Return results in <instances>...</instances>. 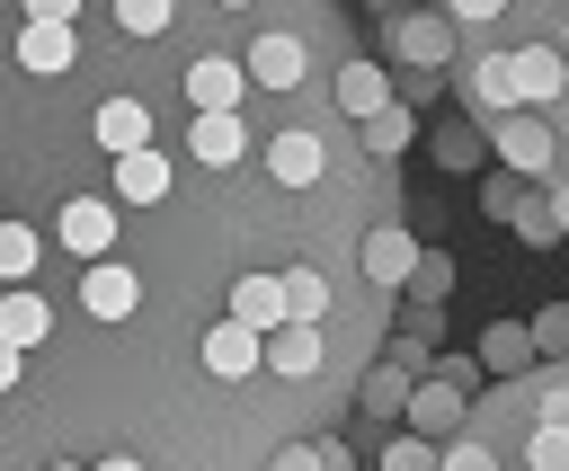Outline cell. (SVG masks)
I'll use <instances>...</instances> for the list:
<instances>
[{"mask_svg": "<svg viewBox=\"0 0 569 471\" xmlns=\"http://www.w3.org/2000/svg\"><path fill=\"white\" fill-rule=\"evenodd\" d=\"M9 213H18V204H9V196H0V222H9Z\"/></svg>", "mask_w": 569, "mask_h": 471, "instance_id": "cell-21", "label": "cell"}, {"mask_svg": "<svg viewBox=\"0 0 569 471\" xmlns=\"http://www.w3.org/2000/svg\"><path fill=\"white\" fill-rule=\"evenodd\" d=\"M418 258H427V249H418V231H409V222H373V231H365V249H356V275H365L373 293H409Z\"/></svg>", "mask_w": 569, "mask_h": 471, "instance_id": "cell-1", "label": "cell"}, {"mask_svg": "<svg viewBox=\"0 0 569 471\" xmlns=\"http://www.w3.org/2000/svg\"><path fill=\"white\" fill-rule=\"evenodd\" d=\"M409 133H418V107H409V98H391V107H382V116H373V124H365V133H356V151H365V160H382V169H391V160H400V151H409Z\"/></svg>", "mask_w": 569, "mask_h": 471, "instance_id": "cell-9", "label": "cell"}, {"mask_svg": "<svg viewBox=\"0 0 569 471\" xmlns=\"http://www.w3.org/2000/svg\"><path fill=\"white\" fill-rule=\"evenodd\" d=\"M436 160H445V169H471V160H480V133H471V124H445V133H436Z\"/></svg>", "mask_w": 569, "mask_h": 471, "instance_id": "cell-16", "label": "cell"}, {"mask_svg": "<svg viewBox=\"0 0 569 471\" xmlns=\"http://www.w3.org/2000/svg\"><path fill=\"white\" fill-rule=\"evenodd\" d=\"M533 355H542V364H569V302L533 311Z\"/></svg>", "mask_w": 569, "mask_h": 471, "instance_id": "cell-13", "label": "cell"}, {"mask_svg": "<svg viewBox=\"0 0 569 471\" xmlns=\"http://www.w3.org/2000/svg\"><path fill=\"white\" fill-rule=\"evenodd\" d=\"M98 471H151V462H133V453H107V462H98Z\"/></svg>", "mask_w": 569, "mask_h": 471, "instance_id": "cell-19", "label": "cell"}, {"mask_svg": "<svg viewBox=\"0 0 569 471\" xmlns=\"http://www.w3.org/2000/svg\"><path fill=\"white\" fill-rule=\"evenodd\" d=\"M409 391H418V373H400V364H373L365 382H356V418H409Z\"/></svg>", "mask_w": 569, "mask_h": 471, "instance_id": "cell-10", "label": "cell"}, {"mask_svg": "<svg viewBox=\"0 0 569 471\" xmlns=\"http://www.w3.org/2000/svg\"><path fill=\"white\" fill-rule=\"evenodd\" d=\"M507 62H516V98H525V116H533V107H551V116L569 107V53H560V44L533 36V44H516Z\"/></svg>", "mask_w": 569, "mask_h": 471, "instance_id": "cell-4", "label": "cell"}, {"mask_svg": "<svg viewBox=\"0 0 569 471\" xmlns=\"http://www.w3.org/2000/svg\"><path fill=\"white\" fill-rule=\"evenodd\" d=\"M489 142H498V169H507V178H533V187H542V178L560 169V133H551V116H507Z\"/></svg>", "mask_w": 569, "mask_h": 471, "instance_id": "cell-2", "label": "cell"}, {"mask_svg": "<svg viewBox=\"0 0 569 471\" xmlns=\"http://www.w3.org/2000/svg\"><path fill=\"white\" fill-rule=\"evenodd\" d=\"M525 196H533V187H525V178H507V169H498V178H489V187H480V213H489V222H516V204H525Z\"/></svg>", "mask_w": 569, "mask_h": 471, "instance_id": "cell-15", "label": "cell"}, {"mask_svg": "<svg viewBox=\"0 0 569 471\" xmlns=\"http://www.w3.org/2000/svg\"><path fill=\"white\" fill-rule=\"evenodd\" d=\"M560 53H569V9H560Z\"/></svg>", "mask_w": 569, "mask_h": 471, "instance_id": "cell-20", "label": "cell"}, {"mask_svg": "<svg viewBox=\"0 0 569 471\" xmlns=\"http://www.w3.org/2000/svg\"><path fill=\"white\" fill-rule=\"evenodd\" d=\"M373 471H445V444H427V435H391Z\"/></svg>", "mask_w": 569, "mask_h": 471, "instance_id": "cell-12", "label": "cell"}, {"mask_svg": "<svg viewBox=\"0 0 569 471\" xmlns=\"http://www.w3.org/2000/svg\"><path fill=\"white\" fill-rule=\"evenodd\" d=\"M480 364L498 373V382H525L542 355H533V320H498L489 311V329H480Z\"/></svg>", "mask_w": 569, "mask_h": 471, "instance_id": "cell-7", "label": "cell"}, {"mask_svg": "<svg viewBox=\"0 0 569 471\" xmlns=\"http://www.w3.org/2000/svg\"><path fill=\"white\" fill-rule=\"evenodd\" d=\"M391 44H400V62H409L418 80H436L445 53H453V18H391Z\"/></svg>", "mask_w": 569, "mask_h": 471, "instance_id": "cell-8", "label": "cell"}, {"mask_svg": "<svg viewBox=\"0 0 569 471\" xmlns=\"http://www.w3.org/2000/svg\"><path fill=\"white\" fill-rule=\"evenodd\" d=\"M267 471H320V444H311V435H293L284 453H267Z\"/></svg>", "mask_w": 569, "mask_h": 471, "instance_id": "cell-17", "label": "cell"}, {"mask_svg": "<svg viewBox=\"0 0 569 471\" xmlns=\"http://www.w3.org/2000/svg\"><path fill=\"white\" fill-rule=\"evenodd\" d=\"M507 471H516V453H507Z\"/></svg>", "mask_w": 569, "mask_h": 471, "instance_id": "cell-22", "label": "cell"}, {"mask_svg": "<svg viewBox=\"0 0 569 471\" xmlns=\"http://www.w3.org/2000/svg\"><path fill=\"white\" fill-rule=\"evenodd\" d=\"M462 427H471V391H453V382H436V373H427V382L409 391V435H427V444H453Z\"/></svg>", "mask_w": 569, "mask_h": 471, "instance_id": "cell-6", "label": "cell"}, {"mask_svg": "<svg viewBox=\"0 0 569 471\" xmlns=\"http://www.w3.org/2000/svg\"><path fill=\"white\" fill-rule=\"evenodd\" d=\"M329 107H338V116L365 133V124L391 107V71H382V62H365V53H347V62L329 71Z\"/></svg>", "mask_w": 569, "mask_h": 471, "instance_id": "cell-3", "label": "cell"}, {"mask_svg": "<svg viewBox=\"0 0 569 471\" xmlns=\"http://www.w3.org/2000/svg\"><path fill=\"white\" fill-rule=\"evenodd\" d=\"M542 204H551V222L569 231V169H551V178H542Z\"/></svg>", "mask_w": 569, "mask_h": 471, "instance_id": "cell-18", "label": "cell"}, {"mask_svg": "<svg viewBox=\"0 0 569 471\" xmlns=\"http://www.w3.org/2000/svg\"><path fill=\"white\" fill-rule=\"evenodd\" d=\"M471 116H480V133H498L507 116H525V98H516V62L489 44V53H471Z\"/></svg>", "mask_w": 569, "mask_h": 471, "instance_id": "cell-5", "label": "cell"}, {"mask_svg": "<svg viewBox=\"0 0 569 471\" xmlns=\"http://www.w3.org/2000/svg\"><path fill=\"white\" fill-rule=\"evenodd\" d=\"M453 267H462V258H445V249H427V258H418V275H409V293H418V311H436V302L453 293Z\"/></svg>", "mask_w": 569, "mask_h": 471, "instance_id": "cell-11", "label": "cell"}, {"mask_svg": "<svg viewBox=\"0 0 569 471\" xmlns=\"http://www.w3.org/2000/svg\"><path fill=\"white\" fill-rule=\"evenodd\" d=\"M516 240H525V249H551V240H560V222H551V204H542V187H533V196L516 204Z\"/></svg>", "mask_w": 569, "mask_h": 471, "instance_id": "cell-14", "label": "cell"}]
</instances>
